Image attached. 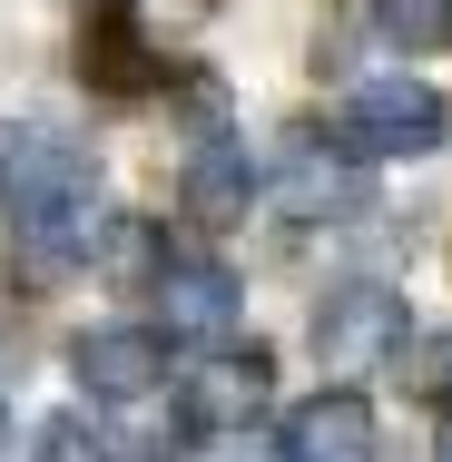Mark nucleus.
Instances as JSON below:
<instances>
[{"label": "nucleus", "mask_w": 452, "mask_h": 462, "mask_svg": "<svg viewBox=\"0 0 452 462\" xmlns=\"http://www.w3.org/2000/svg\"><path fill=\"white\" fill-rule=\"evenodd\" d=\"M0 443H10V413H0Z\"/></svg>", "instance_id": "obj_15"}, {"label": "nucleus", "mask_w": 452, "mask_h": 462, "mask_svg": "<svg viewBox=\"0 0 452 462\" xmlns=\"http://www.w3.org/2000/svg\"><path fill=\"white\" fill-rule=\"evenodd\" d=\"M355 20L383 50H433V40H452V0H355Z\"/></svg>", "instance_id": "obj_11"}, {"label": "nucleus", "mask_w": 452, "mask_h": 462, "mask_svg": "<svg viewBox=\"0 0 452 462\" xmlns=\"http://www.w3.org/2000/svg\"><path fill=\"white\" fill-rule=\"evenodd\" d=\"M285 462H374V403L364 393H315L285 413Z\"/></svg>", "instance_id": "obj_7"}, {"label": "nucleus", "mask_w": 452, "mask_h": 462, "mask_svg": "<svg viewBox=\"0 0 452 462\" xmlns=\"http://www.w3.org/2000/svg\"><path fill=\"white\" fill-rule=\"evenodd\" d=\"M69 374L89 383L98 403H138V393L168 383V335H158V325H89V335L69 345Z\"/></svg>", "instance_id": "obj_5"}, {"label": "nucleus", "mask_w": 452, "mask_h": 462, "mask_svg": "<svg viewBox=\"0 0 452 462\" xmlns=\"http://www.w3.org/2000/svg\"><path fill=\"white\" fill-rule=\"evenodd\" d=\"M236 325H246V295L226 266H207V256H187V266H158V335L168 345H236Z\"/></svg>", "instance_id": "obj_4"}, {"label": "nucleus", "mask_w": 452, "mask_h": 462, "mask_svg": "<svg viewBox=\"0 0 452 462\" xmlns=\"http://www.w3.org/2000/svg\"><path fill=\"white\" fill-rule=\"evenodd\" d=\"M40 462H108V433H98L89 413H60V423L40 433Z\"/></svg>", "instance_id": "obj_13"}, {"label": "nucleus", "mask_w": 452, "mask_h": 462, "mask_svg": "<svg viewBox=\"0 0 452 462\" xmlns=\"http://www.w3.org/2000/svg\"><path fill=\"white\" fill-rule=\"evenodd\" d=\"M403 345H413V325H403V295H393V285H335V295L315 305V365L335 374V383L383 374Z\"/></svg>", "instance_id": "obj_3"}, {"label": "nucleus", "mask_w": 452, "mask_h": 462, "mask_svg": "<svg viewBox=\"0 0 452 462\" xmlns=\"http://www.w3.org/2000/svg\"><path fill=\"white\" fill-rule=\"evenodd\" d=\"M393 365H403V383H413L423 403H452V325H443V335H423L413 355H393Z\"/></svg>", "instance_id": "obj_12"}, {"label": "nucleus", "mask_w": 452, "mask_h": 462, "mask_svg": "<svg viewBox=\"0 0 452 462\" xmlns=\"http://www.w3.org/2000/svg\"><path fill=\"white\" fill-rule=\"evenodd\" d=\"M256 413H266V365H256V355H246V365L217 355L207 374L178 383V433L187 443H226V433H246Z\"/></svg>", "instance_id": "obj_6"}, {"label": "nucleus", "mask_w": 452, "mask_h": 462, "mask_svg": "<svg viewBox=\"0 0 452 462\" xmlns=\"http://www.w3.org/2000/svg\"><path fill=\"white\" fill-rule=\"evenodd\" d=\"M443 462H452V403H443Z\"/></svg>", "instance_id": "obj_14"}, {"label": "nucleus", "mask_w": 452, "mask_h": 462, "mask_svg": "<svg viewBox=\"0 0 452 462\" xmlns=\"http://www.w3.org/2000/svg\"><path fill=\"white\" fill-rule=\"evenodd\" d=\"M275 197H285V217H305V226H315V217L364 207V178H355V168H325L315 148H295V158H285V178H275Z\"/></svg>", "instance_id": "obj_10"}, {"label": "nucleus", "mask_w": 452, "mask_h": 462, "mask_svg": "<svg viewBox=\"0 0 452 462\" xmlns=\"http://www.w3.org/2000/svg\"><path fill=\"white\" fill-rule=\"evenodd\" d=\"M0 207H10V256H20L30 285H60V276H79L98 256V178H89V158L50 168L40 187H20Z\"/></svg>", "instance_id": "obj_1"}, {"label": "nucleus", "mask_w": 452, "mask_h": 462, "mask_svg": "<svg viewBox=\"0 0 452 462\" xmlns=\"http://www.w3.org/2000/svg\"><path fill=\"white\" fill-rule=\"evenodd\" d=\"M246 197H256V168H246L236 138H207V148L178 168V207L197 226H246Z\"/></svg>", "instance_id": "obj_8"}, {"label": "nucleus", "mask_w": 452, "mask_h": 462, "mask_svg": "<svg viewBox=\"0 0 452 462\" xmlns=\"http://www.w3.org/2000/svg\"><path fill=\"white\" fill-rule=\"evenodd\" d=\"M89 79L98 89H148L158 79V50L138 40V20H128V0H98V20H89Z\"/></svg>", "instance_id": "obj_9"}, {"label": "nucleus", "mask_w": 452, "mask_h": 462, "mask_svg": "<svg viewBox=\"0 0 452 462\" xmlns=\"http://www.w3.org/2000/svg\"><path fill=\"white\" fill-rule=\"evenodd\" d=\"M452 128V108L433 79H364L355 98H345V118H335V148L355 158V168H374V158H433Z\"/></svg>", "instance_id": "obj_2"}]
</instances>
